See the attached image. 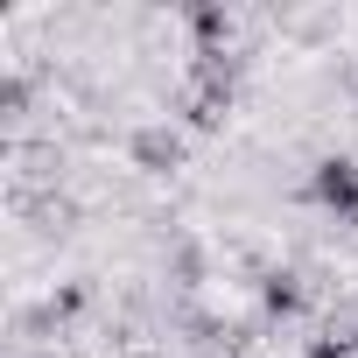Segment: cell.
<instances>
[{
	"mask_svg": "<svg viewBox=\"0 0 358 358\" xmlns=\"http://www.w3.org/2000/svg\"><path fill=\"white\" fill-rule=\"evenodd\" d=\"M183 22H190V43H197V50H232V29H239V22H232L225 0H197Z\"/></svg>",
	"mask_w": 358,
	"mask_h": 358,
	"instance_id": "obj_7",
	"label": "cell"
},
{
	"mask_svg": "<svg viewBox=\"0 0 358 358\" xmlns=\"http://www.w3.org/2000/svg\"><path fill=\"white\" fill-rule=\"evenodd\" d=\"M29 106H36V78L29 71H8V78H0V127H8V141H22Z\"/></svg>",
	"mask_w": 358,
	"mask_h": 358,
	"instance_id": "obj_9",
	"label": "cell"
},
{
	"mask_svg": "<svg viewBox=\"0 0 358 358\" xmlns=\"http://www.w3.org/2000/svg\"><path fill=\"white\" fill-rule=\"evenodd\" d=\"M323 344H337V351H351V358H358V316H344V309H337V316H323Z\"/></svg>",
	"mask_w": 358,
	"mask_h": 358,
	"instance_id": "obj_12",
	"label": "cell"
},
{
	"mask_svg": "<svg viewBox=\"0 0 358 358\" xmlns=\"http://www.w3.org/2000/svg\"><path fill=\"white\" fill-rule=\"evenodd\" d=\"M127 358H162V351H127Z\"/></svg>",
	"mask_w": 358,
	"mask_h": 358,
	"instance_id": "obj_14",
	"label": "cell"
},
{
	"mask_svg": "<svg viewBox=\"0 0 358 358\" xmlns=\"http://www.w3.org/2000/svg\"><path fill=\"white\" fill-rule=\"evenodd\" d=\"M50 358H78V351H50Z\"/></svg>",
	"mask_w": 358,
	"mask_h": 358,
	"instance_id": "obj_15",
	"label": "cell"
},
{
	"mask_svg": "<svg viewBox=\"0 0 358 358\" xmlns=\"http://www.w3.org/2000/svg\"><path fill=\"white\" fill-rule=\"evenodd\" d=\"M176 113H183V127H197V134H218V127H225V113H232V85L183 78V92H176Z\"/></svg>",
	"mask_w": 358,
	"mask_h": 358,
	"instance_id": "obj_3",
	"label": "cell"
},
{
	"mask_svg": "<svg viewBox=\"0 0 358 358\" xmlns=\"http://www.w3.org/2000/svg\"><path fill=\"white\" fill-rule=\"evenodd\" d=\"M183 134H176V127H162V120H148V127H134L127 134V162L141 169V176H176V169H183Z\"/></svg>",
	"mask_w": 358,
	"mask_h": 358,
	"instance_id": "obj_2",
	"label": "cell"
},
{
	"mask_svg": "<svg viewBox=\"0 0 358 358\" xmlns=\"http://www.w3.org/2000/svg\"><path fill=\"white\" fill-rule=\"evenodd\" d=\"M302 309H309V281L295 267H267L260 274V316L267 323H295Z\"/></svg>",
	"mask_w": 358,
	"mask_h": 358,
	"instance_id": "obj_5",
	"label": "cell"
},
{
	"mask_svg": "<svg viewBox=\"0 0 358 358\" xmlns=\"http://www.w3.org/2000/svg\"><path fill=\"white\" fill-rule=\"evenodd\" d=\"M302 358H351V351H337V344H323V337H316V344H309Z\"/></svg>",
	"mask_w": 358,
	"mask_h": 358,
	"instance_id": "obj_13",
	"label": "cell"
},
{
	"mask_svg": "<svg viewBox=\"0 0 358 358\" xmlns=\"http://www.w3.org/2000/svg\"><path fill=\"white\" fill-rule=\"evenodd\" d=\"M162 274H169V288H176V295H197V288H204V274H211V260H204V246H197V239H176Z\"/></svg>",
	"mask_w": 358,
	"mask_h": 358,
	"instance_id": "obj_8",
	"label": "cell"
},
{
	"mask_svg": "<svg viewBox=\"0 0 358 358\" xmlns=\"http://www.w3.org/2000/svg\"><path fill=\"white\" fill-rule=\"evenodd\" d=\"M8 155H15V169L29 176V190H50L57 176H64V148H57V141H8Z\"/></svg>",
	"mask_w": 358,
	"mask_h": 358,
	"instance_id": "obj_6",
	"label": "cell"
},
{
	"mask_svg": "<svg viewBox=\"0 0 358 358\" xmlns=\"http://www.w3.org/2000/svg\"><path fill=\"white\" fill-rule=\"evenodd\" d=\"M15 218H29L36 232H50V239H64V232L78 225V204H71L64 190H29V183H22V190H15Z\"/></svg>",
	"mask_w": 358,
	"mask_h": 358,
	"instance_id": "obj_4",
	"label": "cell"
},
{
	"mask_svg": "<svg viewBox=\"0 0 358 358\" xmlns=\"http://www.w3.org/2000/svg\"><path fill=\"white\" fill-rule=\"evenodd\" d=\"M15 337H22V344H57V337H64V316H57L50 302H29V309H15Z\"/></svg>",
	"mask_w": 358,
	"mask_h": 358,
	"instance_id": "obj_10",
	"label": "cell"
},
{
	"mask_svg": "<svg viewBox=\"0 0 358 358\" xmlns=\"http://www.w3.org/2000/svg\"><path fill=\"white\" fill-rule=\"evenodd\" d=\"M302 204L330 211L337 225H358V162L351 155H323L309 169V183H302Z\"/></svg>",
	"mask_w": 358,
	"mask_h": 358,
	"instance_id": "obj_1",
	"label": "cell"
},
{
	"mask_svg": "<svg viewBox=\"0 0 358 358\" xmlns=\"http://www.w3.org/2000/svg\"><path fill=\"white\" fill-rule=\"evenodd\" d=\"M50 309H57V316H64V330H71V323L92 309V281H64V288L50 295Z\"/></svg>",
	"mask_w": 358,
	"mask_h": 358,
	"instance_id": "obj_11",
	"label": "cell"
}]
</instances>
